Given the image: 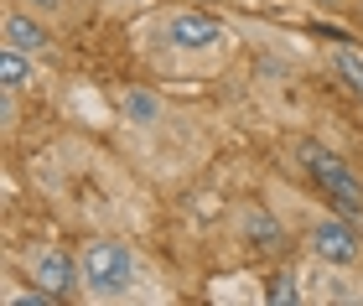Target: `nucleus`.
<instances>
[{"mask_svg":"<svg viewBox=\"0 0 363 306\" xmlns=\"http://www.w3.org/2000/svg\"><path fill=\"white\" fill-rule=\"evenodd\" d=\"M301 166L311 171V182L327 192V203H333L342 218H353V223L363 218V182L348 171V161L337 151L317 146V140H301Z\"/></svg>","mask_w":363,"mask_h":306,"instance_id":"nucleus-1","label":"nucleus"},{"mask_svg":"<svg viewBox=\"0 0 363 306\" xmlns=\"http://www.w3.org/2000/svg\"><path fill=\"white\" fill-rule=\"evenodd\" d=\"M78 270H84V285L94 296H125L130 276H135V260H130V249L114 244V239H94L84 249V260H78Z\"/></svg>","mask_w":363,"mask_h":306,"instance_id":"nucleus-2","label":"nucleus"},{"mask_svg":"<svg viewBox=\"0 0 363 306\" xmlns=\"http://www.w3.org/2000/svg\"><path fill=\"white\" fill-rule=\"evenodd\" d=\"M306 244H311V254H317L322 265H353L358 254H363V239H358V229H353V218H322L317 229L306 234Z\"/></svg>","mask_w":363,"mask_h":306,"instance_id":"nucleus-3","label":"nucleus"},{"mask_svg":"<svg viewBox=\"0 0 363 306\" xmlns=\"http://www.w3.org/2000/svg\"><path fill=\"white\" fill-rule=\"evenodd\" d=\"M167 37H172V47H182V52H203V47H213L223 37V26L213 21V16H203V11H177L167 21Z\"/></svg>","mask_w":363,"mask_h":306,"instance_id":"nucleus-4","label":"nucleus"},{"mask_svg":"<svg viewBox=\"0 0 363 306\" xmlns=\"http://www.w3.org/2000/svg\"><path fill=\"white\" fill-rule=\"evenodd\" d=\"M84 276L73 260H68V249H42L37 260H31V285H42V291H52L57 301L73 291V280Z\"/></svg>","mask_w":363,"mask_h":306,"instance_id":"nucleus-5","label":"nucleus"},{"mask_svg":"<svg viewBox=\"0 0 363 306\" xmlns=\"http://www.w3.org/2000/svg\"><path fill=\"white\" fill-rule=\"evenodd\" d=\"M239 229H244V244H250L255 254H280V249L291 244L286 229H280L265 208H244V223H239Z\"/></svg>","mask_w":363,"mask_h":306,"instance_id":"nucleus-6","label":"nucleus"},{"mask_svg":"<svg viewBox=\"0 0 363 306\" xmlns=\"http://www.w3.org/2000/svg\"><path fill=\"white\" fill-rule=\"evenodd\" d=\"M0 31H6V47H16V52H31V57L47 52V26L37 16H26V11H6Z\"/></svg>","mask_w":363,"mask_h":306,"instance_id":"nucleus-7","label":"nucleus"},{"mask_svg":"<svg viewBox=\"0 0 363 306\" xmlns=\"http://www.w3.org/2000/svg\"><path fill=\"white\" fill-rule=\"evenodd\" d=\"M31 84V52H16V47H6L0 52V89H26Z\"/></svg>","mask_w":363,"mask_h":306,"instance_id":"nucleus-8","label":"nucleus"},{"mask_svg":"<svg viewBox=\"0 0 363 306\" xmlns=\"http://www.w3.org/2000/svg\"><path fill=\"white\" fill-rule=\"evenodd\" d=\"M333 68H337V78H342L353 94H363V52H353V47H337V52H333Z\"/></svg>","mask_w":363,"mask_h":306,"instance_id":"nucleus-9","label":"nucleus"},{"mask_svg":"<svg viewBox=\"0 0 363 306\" xmlns=\"http://www.w3.org/2000/svg\"><path fill=\"white\" fill-rule=\"evenodd\" d=\"M265 301H275V306H280V301H286V306H291V301H301V285H296V276H291V270L270 276V291H265Z\"/></svg>","mask_w":363,"mask_h":306,"instance_id":"nucleus-10","label":"nucleus"},{"mask_svg":"<svg viewBox=\"0 0 363 306\" xmlns=\"http://www.w3.org/2000/svg\"><path fill=\"white\" fill-rule=\"evenodd\" d=\"M125 109H130V115H135L140 125H151V120H156V99H151V94H130Z\"/></svg>","mask_w":363,"mask_h":306,"instance_id":"nucleus-11","label":"nucleus"},{"mask_svg":"<svg viewBox=\"0 0 363 306\" xmlns=\"http://www.w3.org/2000/svg\"><path fill=\"white\" fill-rule=\"evenodd\" d=\"M26 6H31V11H62L68 0H26Z\"/></svg>","mask_w":363,"mask_h":306,"instance_id":"nucleus-12","label":"nucleus"}]
</instances>
